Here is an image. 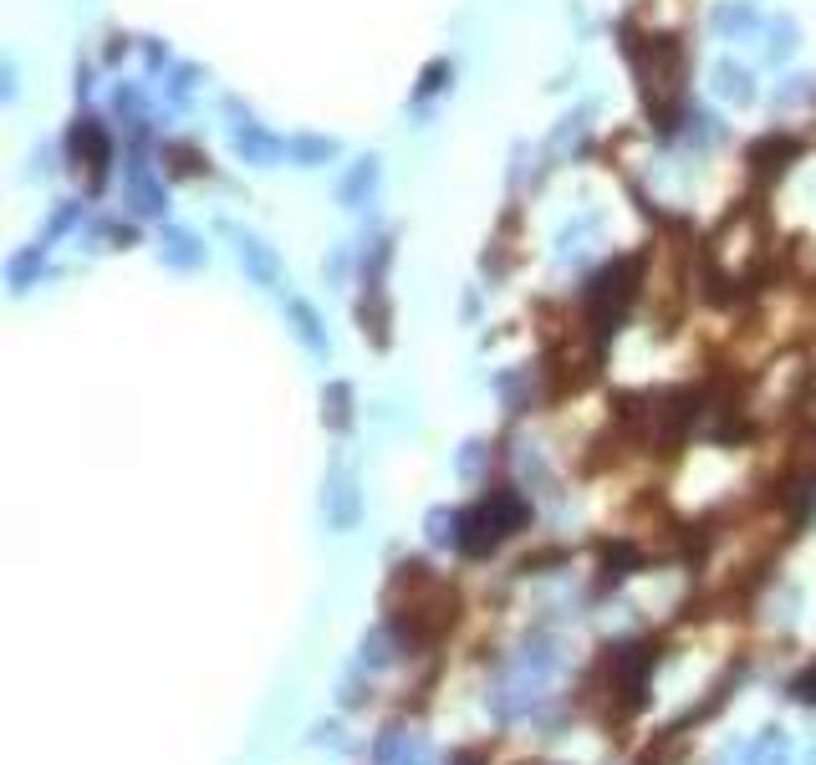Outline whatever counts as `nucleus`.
Listing matches in <instances>:
<instances>
[{
    "mask_svg": "<svg viewBox=\"0 0 816 765\" xmlns=\"http://www.w3.org/2000/svg\"><path fill=\"white\" fill-rule=\"evenodd\" d=\"M47 271V245H26V251L11 255V265H6V281H11V291H26L31 281Z\"/></svg>",
    "mask_w": 816,
    "mask_h": 765,
    "instance_id": "8",
    "label": "nucleus"
},
{
    "mask_svg": "<svg viewBox=\"0 0 816 765\" xmlns=\"http://www.w3.org/2000/svg\"><path fill=\"white\" fill-rule=\"evenodd\" d=\"M286 316H291V332L306 342L312 352H326V326H322V316L312 312L306 302H286Z\"/></svg>",
    "mask_w": 816,
    "mask_h": 765,
    "instance_id": "9",
    "label": "nucleus"
},
{
    "mask_svg": "<svg viewBox=\"0 0 816 765\" xmlns=\"http://www.w3.org/2000/svg\"><path fill=\"white\" fill-rule=\"evenodd\" d=\"M709 26H715L725 41H745L760 26V16H755L750 0H725V6H715V16H709Z\"/></svg>",
    "mask_w": 816,
    "mask_h": 765,
    "instance_id": "6",
    "label": "nucleus"
},
{
    "mask_svg": "<svg viewBox=\"0 0 816 765\" xmlns=\"http://www.w3.org/2000/svg\"><path fill=\"white\" fill-rule=\"evenodd\" d=\"M291 159L302 163V169H322L326 159H338V139H322V133H302V139H291Z\"/></svg>",
    "mask_w": 816,
    "mask_h": 765,
    "instance_id": "10",
    "label": "nucleus"
},
{
    "mask_svg": "<svg viewBox=\"0 0 816 765\" xmlns=\"http://www.w3.org/2000/svg\"><path fill=\"white\" fill-rule=\"evenodd\" d=\"M766 37H770L766 41V57H770V62H792L796 47H802V37H796V21H786V16L766 26Z\"/></svg>",
    "mask_w": 816,
    "mask_h": 765,
    "instance_id": "11",
    "label": "nucleus"
},
{
    "mask_svg": "<svg viewBox=\"0 0 816 765\" xmlns=\"http://www.w3.org/2000/svg\"><path fill=\"white\" fill-rule=\"evenodd\" d=\"M123 194H128V210L143 214V220H163V210H169V189H163V179L153 174L149 159H128L123 163Z\"/></svg>",
    "mask_w": 816,
    "mask_h": 765,
    "instance_id": "3",
    "label": "nucleus"
},
{
    "mask_svg": "<svg viewBox=\"0 0 816 765\" xmlns=\"http://www.w3.org/2000/svg\"><path fill=\"white\" fill-rule=\"evenodd\" d=\"M377 179H383V163H377L373 153L357 159L347 174H342V184H338V204H342V210H363V204H373Z\"/></svg>",
    "mask_w": 816,
    "mask_h": 765,
    "instance_id": "4",
    "label": "nucleus"
},
{
    "mask_svg": "<svg viewBox=\"0 0 816 765\" xmlns=\"http://www.w3.org/2000/svg\"><path fill=\"white\" fill-rule=\"evenodd\" d=\"M230 113V149H235L240 163H251V169H276L281 159H291V143L281 133H271L265 123H255L251 113H240V102H225Z\"/></svg>",
    "mask_w": 816,
    "mask_h": 765,
    "instance_id": "1",
    "label": "nucleus"
},
{
    "mask_svg": "<svg viewBox=\"0 0 816 765\" xmlns=\"http://www.w3.org/2000/svg\"><path fill=\"white\" fill-rule=\"evenodd\" d=\"M159 261L174 265V271H200L204 265V245L194 230H179V225H163L159 235Z\"/></svg>",
    "mask_w": 816,
    "mask_h": 765,
    "instance_id": "5",
    "label": "nucleus"
},
{
    "mask_svg": "<svg viewBox=\"0 0 816 765\" xmlns=\"http://www.w3.org/2000/svg\"><path fill=\"white\" fill-rule=\"evenodd\" d=\"M225 235H230V245H235V261H240V271H245L251 286H261V291L286 286V265H281L271 240H261L255 230H240V225H225Z\"/></svg>",
    "mask_w": 816,
    "mask_h": 765,
    "instance_id": "2",
    "label": "nucleus"
},
{
    "mask_svg": "<svg viewBox=\"0 0 816 765\" xmlns=\"http://www.w3.org/2000/svg\"><path fill=\"white\" fill-rule=\"evenodd\" d=\"M715 92H719L725 102H735V108L755 102V77H750V67H741V62H719V67H715Z\"/></svg>",
    "mask_w": 816,
    "mask_h": 765,
    "instance_id": "7",
    "label": "nucleus"
}]
</instances>
